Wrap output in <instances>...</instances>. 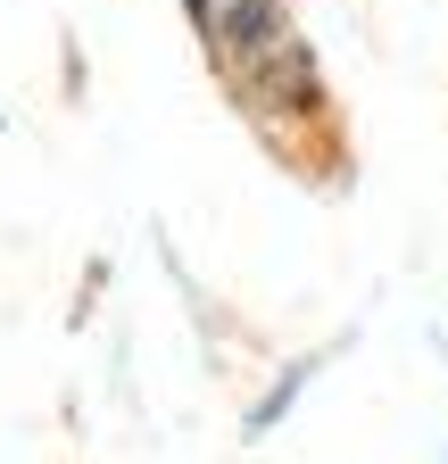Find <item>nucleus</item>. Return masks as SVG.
Instances as JSON below:
<instances>
[{"label":"nucleus","instance_id":"1","mask_svg":"<svg viewBox=\"0 0 448 464\" xmlns=\"http://www.w3.org/2000/svg\"><path fill=\"white\" fill-rule=\"evenodd\" d=\"M191 25L233 67V83H258V67H299V42L274 0H191Z\"/></svg>","mask_w":448,"mask_h":464}]
</instances>
